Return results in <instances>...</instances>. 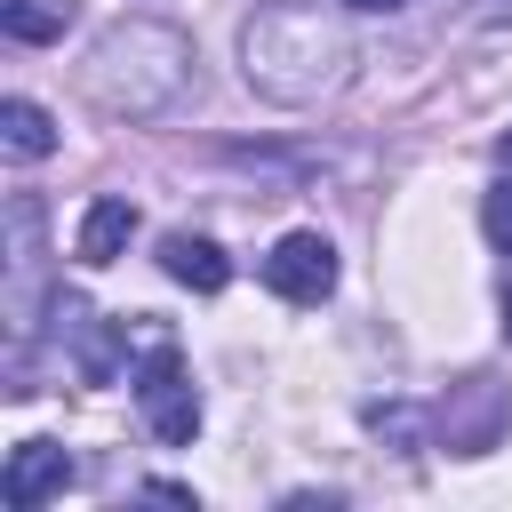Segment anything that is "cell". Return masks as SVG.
<instances>
[{
	"mask_svg": "<svg viewBox=\"0 0 512 512\" xmlns=\"http://www.w3.org/2000/svg\"><path fill=\"white\" fill-rule=\"evenodd\" d=\"M352 64H360L352 24L320 0H272L240 24V72L272 104H320L352 80Z\"/></svg>",
	"mask_w": 512,
	"mask_h": 512,
	"instance_id": "6da1fadb",
	"label": "cell"
},
{
	"mask_svg": "<svg viewBox=\"0 0 512 512\" xmlns=\"http://www.w3.org/2000/svg\"><path fill=\"white\" fill-rule=\"evenodd\" d=\"M192 80V40L160 16H120L96 32L88 64H80V88L96 112L112 120H160Z\"/></svg>",
	"mask_w": 512,
	"mask_h": 512,
	"instance_id": "7a4b0ae2",
	"label": "cell"
},
{
	"mask_svg": "<svg viewBox=\"0 0 512 512\" xmlns=\"http://www.w3.org/2000/svg\"><path fill=\"white\" fill-rule=\"evenodd\" d=\"M128 384H136V408H144L152 440L192 448V432H200V392H192V368H184L176 336H152V352H144V368H136Z\"/></svg>",
	"mask_w": 512,
	"mask_h": 512,
	"instance_id": "3957f363",
	"label": "cell"
},
{
	"mask_svg": "<svg viewBox=\"0 0 512 512\" xmlns=\"http://www.w3.org/2000/svg\"><path fill=\"white\" fill-rule=\"evenodd\" d=\"M264 288H272L280 304H320V296L336 288V248H328V232H280L272 256H264Z\"/></svg>",
	"mask_w": 512,
	"mask_h": 512,
	"instance_id": "277c9868",
	"label": "cell"
},
{
	"mask_svg": "<svg viewBox=\"0 0 512 512\" xmlns=\"http://www.w3.org/2000/svg\"><path fill=\"white\" fill-rule=\"evenodd\" d=\"M72 488V456L56 448V440H16L8 448V472H0V504L8 512H40L48 496H64Z\"/></svg>",
	"mask_w": 512,
	"mask_h": 512,
	"instance_id": "5b68a950",
	"label": "cell"
},
{
	"mask_svg": "<svg viewBox=\"0 0 512 512\" xmlns=\"http://www.w3.org/2000/svg\"><path fill=\"white\" fill-rule=\"evenodd\" d=\"M128 240H136V200L104 192V200H88V216H80V232H72V256H80L88 272H104Z\"/></svg>",
	"mask_w": 512,
	"mask_h": 512,
	"instance_id": "8992f818",
	"label": "cell"
},
{
	"mask_svg": "<svg viewBox=\"0 0 512 512\" xmlns=\"http://www.w3.org/2000/svg\"><path fill=\"white\" fill-rule=\"evenodd\" d=\"M160 272H168L176 288H192V296H216V288L232 280V256H224L208 232H168V240H160Z\"/></svg>",
	"mask_w": 512,
	"mask_h": 512,
	"instance_id": "52a82bcc",
	"label": "cell"
},
{
	"mask_svg": "<svg viewBox=\"0 0 512 512\" xmlns=\"http://www.w3.org/2000/svg\"><path fill=\"white\" fill-rule=\"evenodd\" d=\"M72 0H0V32L8 40H24V48H48V40H64L72 32Z\"/></svg>",
	"mask_w": 512,
	"mask_h": 512,
	"instance_id": "ba28073f",
	"label": "cell"
},
{
	"mask_svg": "<svg viewBox=\"0 0 512 512\" xmlns=\"http://www.w3.org/2000/svg\"><path fill=\"white\" fill-rule=\"evenodd\" d=\"M0 144H8V160H48L56 152V120L32 96H8L0 104Z\"/></svg>",
	"mask_w": 512,
	"mask_h": 512,
	"instance_id": "9c48e42d",
	"label": "cell"
},
{
	"mask_svg": "<svg viewBox=\"0 0 512 512\" xmlns=\"http://www.w3.org/2000/svg\"><path fill=\"white\" fill-rule=\"evenodd\" d=\"M480 232H488V248H504V256H512V176L480 200Z\"/></svg>",
	"mask_w": 512,
	"mask_h": 512,
	"instance_id": "30bf717a",
	"label": "cell"
},
{
	"mask_svg": "<svg viewBox=\"0 0 512 512\" xmlns=\"http://www.w3.org/2000/svg\"><path fill=\"white\" fill-rule=\"evenodd\" d=\"M344 8H360V16H392V8H408V0H344Z\"/></svg>",
	"mask_w": 512,
	"mask_h": 512,
	"instance_id": "8fae6325",
	"label": "cell"
},
{
	"mask_svg": "<svg viewBox=\"0 0 512 512\" xmlns=\"http://www.w3.org/2000/svg\"><path fill=\"white\" fill-rule=\"evenodd\" d=\"M496 160H504V176H512V128H504V136H496Z\"/></svg>",
	"mask_w": 512,
	"mask_h": 512,
	"instance_id": "7c38bea8",
	"label": "cell"
},
{
	"mask_svg": "<svg viewBox=\"0 0 512 512\" xmlns=\"http://www.w3.org/2000/svg\"><path fill=\"white\" fill-rule=\"evenodd\" d=\"M472 8H480V16H504V8H512V0H472Z\"/></svg>",
	"mask_w": 512,
	"mask_h": 512,
	"instance_id": "4fadbf2b",
	"label": "cell"
},
{
	"mask_svg": "<svg viewBox=\"0 0 512 512\" xmlns=\"http://www.w3.org/2000/svg\"><path fill=\"white\" fill-rule=\"evenodd\" d=\"M504 336H512V280H504Z\"/></svg>",
	"mask_w": 512,
	"mask_h": 512,
	"instance_id": "5bb4252c",
	"label": "cell"
}]
</instances>
